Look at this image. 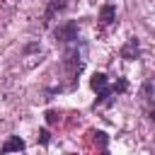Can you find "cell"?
I'll list each match as a JSON object with an SVG mask.
<instances>
[{"instance_id":"6da1fadb","label":"cell","mask_w":155,"mask_h":155,"mask_svg":"<svg viewBox=\"0 0 155 155\" xmlns=\"http://www.w3.org/2000/svg\"><path fill=\"white\" fill-rule=\"evenodd\" d=\"M90 85H92V90L97 92V102H104L107 97H111V94H119V92H126V80L124 78H119V82L116 85H109V78L104 75V73H94L92 78H90Z\"/></svg>"},{"instance_id":"7a4b0ae2","label":"cell","mask_w":155,"mask_h":155,"mask_svg":"<svg viewBox=\"0 0 155 155\" xmlns=\"http://www.w3.org/2000/svg\"><path fill=\"white\" fill-rule=\"evenodd\" d=\"M56 41H63V44H70V41H78V22H63L56 31H53Z\"/></svg>"},{"instance_id":"3957f363","label":"cell","mask_w":155,"mask_h":155,"mask_svg":"<svg viewBox=\"0 0 155 155\" xmlns=\"http://www.w3.org/2000/svg\"><path fill=\"white\" fill-rule=\"evenodd\" d=\"M138 51H140V48H138V41H136V39H128V41L124 44V48H121V56H124L126 61H133V58L138 56Z\"/></svg>"},{"instance_id":"277c9868","label":"cell","mask_w":155,"mask_h":155,"mask_svg":"<svg viewBox=\"0 0 155 155\" xmlns=\"http://www.w3.org/2000/svg\"><path fill=\"white\" fill-rule=\"evenodd\" d=\"M65 5H68V0H51V5H48V7H46V12H44V22H48L56 12L65 10Z\"/></svg>"},{"instance_id":"5b68a950","label":"cell","mask_w":155,"mask_h":155,"mask_svg":"<svg viewBox=\"0 0 155 155\" xmlns=\"http://www.w3.org/2000/svg\"><path fill=\"white\" fill-rule=\"evenodd\" d=\"M12 150H24V140H22L19 136H12V138H7V140H5L2 153H12Z\"/></svg>"},{"instance_id":"8992f818","label":"cell","mask_w":155,"mask_h":155,"mask_svg":"<svg viewBox=\"0 0 155 155\" xmlns=\"http://www.w3.org/2000/svg\"><path fill=\"white\" fill-rule=\"evenodd\" d=\"M99 19H102V24H111L116 19V7L114 5H104L102 12H99Z\"/></svg>"},{"instance_id":"52a82bcc","label":"cell","mask_w":155,"mask_h":155,"mask_svg":"<svg viewBox=\"0 0 155 155\" xmlns=\"http://www.w3.org/2000/svg\"><path fill=\"white\" fill-rule=\"evenodd\" d=\"M92 136H94V140L99 143V148L104 150V148H107V133H104V131H97V133H92Z\"/></svg>"},{"instance_id":"ba28073f","label":"cell","mask_w":155,"mask_h":155,"mask_svg":"<svg viewBox=\"0 0 155 155\" xmlns=\"http://www.w3.org/2000/svg\"><path fill=\"white\" fill-rule=\"evenodd\" d=\"M39 140H41L44 145L48 143V131H46V128H41V131H39Z\"/></svg>"},{"instance_id":"9c48e42d","label":"cell","mask_w":155,"mask_h":155,"mask_svg":"<svg viewBox=\"0 0 155 155\" xmlns=\"http://www.w3.org/2000/svg\"><path fill=\"white\" fill-rule=\"evenodd\" d=\"M46 119H48V124H53V121L58 119V114H53V111H48V114H46Z\"/></svg>"},{"instance_id":"30bf717a","label":"cell","mask_w":155,"mask_h":155,"mask_svg":"<svg viewBox=\"0 0 155 155\" xmlns=\"http://www.w3.org/2000/svg\"><path fill=\"white\" fill-rule=\"evenodd\" d=\"M150 119H153V121H155V107H153V111H150Z\"/></svg>"}]
</instances>
